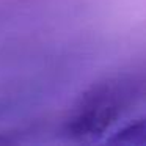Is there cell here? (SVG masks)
I'll use <instances>...</instances> for the list:
<instances>
[{
  "instance_id": "2",
  "label": "cell",
  "mask_w": 146,
  "mask_h": 146,
  "mask_svg": "<svg viewBox=\"0 0 146 146\" xmlns=\"http://www.w3.org/2000/svg\"><path fill=\"white\" fill-rule=\"evenodd\" d=\"M107 143L111 145H133L145 146L146 145V115L115 129L110 135L105 138Z\"/></svg>"
},
{
  "instance_id": "1",
  "label": "cell",
  "mask_w": 146,
  "mask_h": 146,
  "mask_svg": "<svg viewBox=\"0 0 146 146\" xmlns=\"http://www.w3.org/2000/svg\"><path fill=\"white\" fill-rule=\"evenodd\" d=\"M145 101L146 64L116 71L82 91L64 118L63 132L74 141H94Z\"/></svg>"
}]
</instances>
